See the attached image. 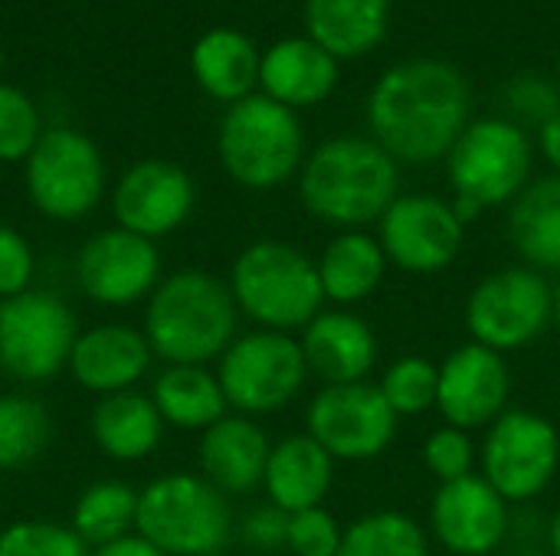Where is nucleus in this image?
I'll return each mask as SVG.
<instances>
[{"label":"nucleus","instance_id":"9b49d317","mask_svg":"<svg viewBox=\"0 0 560 556\" xmlns=\"http://www.w3.org/2000/svg\"><path fill=\"white\" fill-rule=\"evenodd\" d=\"M26 164L30 203L56 223L89 216L105 197V161L95 141L75 128H49Z\"/></svg>","mask_w":560,"mask_h":556},{"label":"nucleus","instance_id":"a211bd4d","mask_svg":"<svg viewBox=\"0 0 560 556\" xmlns=\"http://www.w3.org/2000/svg\"><path fill=\"white\" fill-rule=\"evenodd\" d=\"M194 203H197L194 177L180 164L161 157L131 164L112 190L115 226L138 233L151 242L180 229L190 220Z\"/></svg>","mask_w":560,"mask_h":556},{"label":"nucleus","instance_id":"473e14b6","mask_svg":"<svg viewBox=\"0 0 560 556\" xmlns=\"http://www.w3.org/2000/svg\"><path fill=\"white\" fill-rule=\"evenodd\" d=\"M436 383H440V364L420 354H407L384 367L377 390L384 393L397 419H417L436 410Z\"/></svg>","mask_w":560,"mask_h":556},{"label":"nucleus","instance_id":"a878e982","mask_svg":"<svg viewBox=\"0 0 560 556\" xmlns=\"http://www.w3.org/2000/svg\"><path fill=\"white\" fill-rule=\"evenodd\" d=\"M164 419L151 393L125 390L98 397L89 416V433L98 452L112 462H141L148 459L164 436Z\"/></svg>","mask_w":560,"mask_h":556},{"label":"nucleus","instance_id":"f257e3e1","mask_svg":"<svg viewBox=\"0 0 560 556\" xmlns=\"http://www.w3.org/2000/svg\"><path fill=\"white\" fill-rule=\"evenodd\" d=\"M472 111L466 75L443 59L390 66L368 95L371 138L397 164L446 161Z\"/></svg>","mask_w":560,"mask_h":556},{"label":"nucleus","instance_id":"f03ea898","mask_svg":"<svg viewBox=\"0 0 560 556\" xmlns=\"http://www.w3.org/2000/svg\"><path fill=\"white\" fill-rule=\"evenodd\" d=\"M302 206L331 229H368L400 197V164L361 134L318 144L299 170Z\"/></svg>","mask_w":560,"mask_h":556},{"label":"nucleus","instance_id":"cd10ccee","mask_svg":"<svg viewBox=\"0 0 560 556\" xmlns=\"http://www.w3.org/2000/svg\"><path fill=\"white\" fill-rule=\"evenodd\" d=\"M390 0H305L308 39L335 59H358L381 46Z\"/></svg>","mask_w":560,"mask_h":556},{"label":"nucleus","instance_id":"ea45409f","mask_svg":"<svg viewBox=\"0 0 560 556\" xmlns=\"http://www.w3.org/2000/svg\"><path fill=\"white\" fill-rule=\"evenodd\" d=\"M285 534H289V514L272 505L253 508L240 524V537L253 551H262V554L285 551Z\"/></svg>","mask_w":560,"mask_h":556},{"label":"nucleus","instance_id":"bb28decb","mask_svg":"<svg viewBox=\"0 0 560 556\" xmlns=\"http://www.w3.org/2000/svg\"><path fill=\"white\" fill-rule=\"evenodd\" d=\"M259 62L262 56L256 52L253 39L230 26L207 29L190 52L197 85L210 98L226 105H236L253 95V88L259 85Z\"/></svg>","mask_w":560,"mask_h":556},{"label":"nucleus","instance_id":"6e6552de","mask_svg":"<svg viewBox=\"0 0 560 556\" xmlns=\"http://www.w3.org/2000/svg\"><path fill=\"white\" fill-rule=\"evenodd\" d=\"M466 331L469 341L518 354L555 328V282L528 265H505L482 275L466 295Z\"/></svg>","mask_w":560,"mask_h":556},{"label":"nucleus","instance_id":"f704fd0d","mask_svg":"<svg viewBox=\"0 0 560 556\" xmlns=\"http://www.w3.org/2000/svg\"><path fill=\"white\" fill-rule=\"evenodd\" d=\"M0 556H89V547L69 524L13 521L0 531Z\"/></svg>","mask_w":560,"mask_h":556},{"label":"nucleus","instance_id":"20e7f679","mask_svg":"<svg viewBox=\"0 0 560 556\" xmlns=\"http://www.w3.org/2000/svg\"><path fill=\"white\" fill-rule=\"evenodd\" d=\"M226 285L240 318L262 331L295 334L328 308L315 259L285 239L249 242L233 259Z\"/></svg>","mask_w":560,"mask_h":556},{"label":"nucleus","instance_id":"72a5a7b5","mask_svg":"<svg viewBox=\"0 0 560 556\" xmlns=\"http://www.w3.org/2000/svg\"><path fill=\"white\" fill-rule=\"evenodd\" d=\"M423 469L436 478V485H450L479 472V446L472 433L456 426H436L420 446Z\"/></svg>","mask_w":560,"mask_h":556},{"label":"nucleus","instance_id":"6ab92c4d","mask_svg":"<svg viewBox=\"0 0 560 556\" xmlns=\"http://www.w3.org/2000/svg\"><path fill=\"white\" fill-rule=\"evenodd\" d=\"M299 344L308 374L322 380V387L368 383L381 360V338L354 308L318 311L299 331Z\"/></svg>","mask_w":560,"mask_h":556},{"label":"nucleus","instance_id":"0eeeda50","mask_svg":"<svg viewBox=\"0 0 560 556\" xmlns=\"http://www.w3.org/2000/svg\"><path fill=\"white\" fill-rule=\"evenodd\" d=\"M135 531L167 556H220L233 541V508L200 472H167L138 492Z\"/></svg>","mask_w":560,"mask_h":556},{"label":"nucleus","instance_id":"f8f14e48","mask_svg":"<svg viewBox=\"0 0 560 556\" xmlns=\"http://www.w3.org/2000/svg\"><path fill=\"white\" fill-rule=\"evenodd\" d=\"M79 324L72 308L52 295L30 288L0 301V370L23 383H46L69 367Z\"/></svg>","mask_w":560,"mask_h":556},{"label":"nucleus","instance_id":"4c0bfd02","mask_svg":"<svg viewBox=\"0 0 560 556\" xmlns=\"http://www.w3.org/2000/svg\"><path fill=\"white\" fill-rule=\"evenodd\" d=\"M505 105L515 125H545L560 115V88L541 75H518L505 88Z\"/></svg>","mask_w":560,"mask_h":556},{"label":"nucleus","instance_id":"4468645a","mask_svg":"<svg viewBox=\"0 0 560 556\" xmlns=\"http://www.w3.org/2000/svg\"><path fill=\"white\" fill-rule=\"evenodd\" d=\"M390 269L404 275H440L463 256L466 223L453 203L433 193H400L377 220L374 233Z\"/></svg>","mask_w":560,"mask_h":556},{"label":"nucleus","instance_id":"c9c22d12","mask_svg":"<svg viewBox=\"0 0 560 556\" xmlns=\"http://www.w3.org/2000/svg\"><path fill=\"white\" fill-rule=\"evenodd\" d=\"M39 138H43V125L33 98L16 85L0 82V161L3 164L26 161Z\"/></svg>","mask_w":560,"mask_h":556},{"label":"nucleus","instance_id":"ddd939ff","mask_svg":"<svg viewBox=\"0 0 560 556\" xmlns=\"http://www.w3.org/2000/svg\"><path fill=\"white\" fill-rule=\"evenodd\" d=\"M397 413L387 406L377 383L322 387L305 406V433L335 462H374L397 439Z\"/></svg>","mask_w":560,"mask_h":556},{"label":"nucleus","instance_id":"412c9836","mask_svg":"<svg viewBox=\"0 0 560 556\" xmlns=\"http://www.w3.org/2000/svg\"><path fill=\"white\" fill-rule=\"evenodd\" d=\"M269 452L272 442L256 419L226 413L220 423L200 433L197 462H200V475L230 498V495H253L256 488H262Z\"/></svg>","mask_w":560,"mask_h":556},{"label":"nucleus","instance_id":"b1692460","mask_svg":"<svg viewBox=\"0 0 560 556\" xmlns=\"http://www.w3.org/2000/svg\"><path fill=\"white\" fill-rule=\"evenodd\" d=\"M315 265H318L325 301L331 308H358L371 301L390 272L381 239L368 229L335 233L318 252Z\"/></svg>","mask_w":560,"mask_h":556},{"label":"nucleus","instance_id":"4be33fe9","mask_svg":"<svg viewBox=\"0 0 560 556\" xmlns=\"http://www.w3.org/2000/svg\"><path fill=\"white\" fill-rule=\"evenodd\" d=\"M335 478H338V462L308 433H292L272 442L262 492L272 508L285 514H299L308 508H325Z\"/></svg>","mask_w":560,"mask_h":556},{"label":"nucleus","instance_id":"49530a36","mask_svg":"<svg viewBox=\"0 0 560 556\" xmlns=\"http://www.w3.org/2000/svg\"><path fill=\"white\" fill-rule=\"evenodd\" d=\"M0 69H3V52H0Z\"/></svg>","mask_w":560,"mask_h":556},{"label":"nucleus","instance_id":"dca6fc26","mask_svg":"<svg viewBox=\"0 0 560 556\" xmlns=\"http://www.w3.org/2000/svg\"><path fill=\"white\" fill-rule=\"evenodd\" d=\"M512 505L476 472L440 485L427 508V534L450 556H492L512 537Z\"/></svg>","mask_w":560,"mask_h":556},{"label":"nucleus","instance_id":"f3484780","mask_svg":"<svg viewBox=\"0 0 560 556\" xmlns=\"http://www.w3.org/2000/svg\"><path fill=\"white\" fill-rule=\"evenodd\" d=\"M512 387L509 357L466 341L440 360L436 413L446 426L486 433L505 410H512Z\"/></svg>","mask_w":560,"mask_h":556},{"label":"nucleus","instance_id":"5701e85b","mask_svg":"<svg viewBox=\"0 0 560 556\" xmlns=\"http://www.w3.org/2000/svg\"><path fill=\"white\" fill-rule=\"evenodd\" d=\"M262 95L299 111L322 105L338 85V59L308 36L279 39L259 62Z\"/></svg>","mask_w":560,"mask_h":556},{"label":"nucleus","instance_id":"c756f323","mask_svg":"<svg viewBox=\"0 0 560 556\" xmlns=\"http://www.w3.org/2000/svg\"><path fill=\"white\" fill-rule=\"evenodd\" d=\"M427 524L417 518L384 508L345 524V541L338 556H430Z\"/></svg>","mask_w":560,"mask_h":556},{"label":"nucleus","instance_id":"e433bc0d","mask_svg":"<svg viewBox=\"0 0 560 556\" xmlns=\"http://www.w3.org/2000/svg\"><path fill=\"white\" fill-rule=\"evenodd\" d=\"M345 541V524L328 508H308L289 514L285 551L292 556H338Z\"/></svg>","mask_w":560,"mask_h":556},{"label":"nucleus","instance_id":"c03bdc74","mask_svg":"<svg viewBox=\"0 0 560 556\" xmlns=\"http://www.w3.org/2000/svg\"><path fill=\"white\" fill-rule=\"evenodd\" d=\"M555 328L560 331V275L558 282H555Z\"/></svg>","mask_w":560,"mask_h":556},{"label":"nucleus","instance_id":"7c9ffc66","mask_svg":"<svg viewBox=\"0 0 560 556\" xmlns=\"http://www.w3.org/2000/svg\"><path fill=\"white\" fill-rule=\"evenodd\" d=\"M135 521H138V492L125 482H95L79 495L69 528L92 551L131 534Z\"/></svg>","mask_w":560,"mask_h":556},{"label":"nucleus","instance_id":"2f4dec72","mask_svg":"<svg viewBox=\"0 0 560 556\" xmlns=\"http://www.w3.org/2000/svg\"><path fill=\"white\" fill-rule=\"evenodd\" d=\"M49 436L52 419L39 400L20 393L0 397V472L36 462L46 452Z\"/></svg>","mask_w":560,"mask_h":556},{"label":"nucleus","instance_id":"1a4fd4ad","mask_svg":"<svg viewBox=\"0 0 560 556\" xmlns=\"http://www.w3.org/2000/svg\"><path fill=\"white\" fill-rule=\"evenodd\" d=\"M308 364L295 334L253 328L236 334V341L217 360V380L230 403V413L259 419L292 406L305 383Z\"/></svg>","mask_w":560,"mask_h":556},{"label":"nucleus","instance_id":"aec40b11","mask_svg":"<svg viewBox=\"0 0 560 556\" xmlns=\"http://www.w3.org/2000/svg\"><path fill=\"white\" fill-rule=\"evenodd\" d=\"M151 360L154 351L141 328L108 321L79 331L66 370L82 390L95 397H112L135 390V383L148 377Z\"/></svg>","mask_w":560,"mask_h":556},{"label":"nucleus","instance_id":"7ed1b4c3","mask_svg":"<svg viewBox=\"0 0 560 556\" xmlns=\"http://www.w3.org/2000/svg\"><path fill=\"white\" fill-rule=\"evenodd\" d=\"M144 338L164 364L207 367L240 334V308L226 282L200 269H180L144 305Z\"/></svg>","mask_w":560,"mask_h":556},{"label":"nucleus","instance_id":"423d86ee","mask_svg":"<svg viewBox=\"0 0 560 556\" xmlns=\"http://www.w3.org/2000/svg\"><path fill=\"white\" fill-rule=\"evenodd\" d=\"M217 154L233 184L276 190L305 164V128L299 115L269 95H249L226 108L217 131Z\"/></svg>","mask_w":560,"mask_h":556},{"label":"nucleus","instance_id":"2eb2a0df","mask_svg":"<svg viewBox=\"0 0 560 556\" xmlns=\"http://www.w3.org/2000/svg\"><path fill=\"white\" fill-rule=\"evenodd\" d=\"M158 242L121 226L89 236L75 256L79 292L105 308H128L148 301L161 285Z\"/></svg>","mask_w":560,"mask_h":556},{"label":"nucleus","instance_id":"58836bf2","mask_svg":"<svg viewBox=\"0 0 560 556\" xmlns=\"http://www.w3.org/2000/svg\"><path fill=\"white\" fill-rule=\"evenodd\" d=\"M33 279H36V256L26 236L0 223V301L30 292Z\"/></svg>","mask_w":560,"mask_h":556},{"label":"nucleus","instance_id":"79ce46f5","mask_svg":"<svg viewBox=\"0 0 560 556\" xmlns=\"http://www.w3.org/2000/svg\"><path fill=\"white\" fill-rule=\"evenodd\" d=\"M538 151L551 164V170L560 174V115L538 128Z\"/></svg>","mask_w":560,"mask_h":556},{"label":"nucleus","instance_id":"a19ab883","mask_svg":"<svg viewBox=\"0 0 560 556\" xmlns=\"http://www.w3.org/2000/svg\"><path fill=\"white\" fill-rule=\"evenodd\" d=\"M89 556H167L164 551H158L148 537H141L138 531L112 541V544H102V547H92Z\"/></svg>","mask_w":560,"mask_h":556},{"label":"nucleus","instance_id":"39448f33","mask_svg":"<svg viewBox=\"0 0 560 556\" xmlns=\"http://www.w3.org/2000/svg\"><path fill=\"white\" fill-rule=\"evenodd\" d=\"M535 144L522 125L492 115L469 121L446 154V180L453 187V210L469 226L486 210L509 206L535 177Z\"/></svg>","mask_w":560,"mask_h":556},{"label":"nucleus","instance_id":"c85d7f7f","mask_svg":"<svg viewBox=\"0 0 560 556\" xmlns=\"http://www.w3.org/2000/svg\"><path fill=\"white\" fill-rule=\"evenodd\" d=\"M151 400L171 429L184 433H207L230 413L217 370L197 364H167L151 387Z\"/></svg>","mask_w":560,"mask_h":556},{"label":"nucleus","instance_id":"393cba45","mask_svg":"<svg viewBox=\"0 0 560 556\" xmlns=\"http://www.w3.org/2000/svg\"><path fill=\"white\" fill-rule=\"evenodd\" d=\"M505 233L522 265L560 275V174L535 177L509 203Z\"/></svg>","mask_w":560,"mask_h":556},{"label":"nucleus","instance_id":"9d476101","mask_svg":"<svg viewBox=\"0 0 560 556\" xmlns=\"http://www.w3.org/2000/svg\"><path fill=\"white\" fill-rule=\"evenodd\" d=\"M560 472L558 426L535 410H505L479 442V475L515 508L538 501Z\"/></svg>","mask_w":560,"mask_h":556},{"label":"nucleus","instance_id":"a18cd8bd","mask_svg":"<svg viewBox=\"0 0 560 556\" xmlns=\"http://www.w3.org/2000/svg\"><path fill=\"white\" fill-rule=\"evenodd\" d=\"M505 556H551V554H541V551H515V554H505Z\"/></svg>","mask_w":560,"mask_h":556},{"label":"nucleus","instance_id":"37998d69","mask_svg":"<svg viewBox=\"0 0 560 556\" xmlns=\"http://www.w3.org/2000/svg\"><path fill=\"white\" fill-rule=\"evenodd\" d=\"M548 554L560 556V508L555 511V518L548 521Z\"/></svg>","mask_w":560,"mask_h":556}]
</instances>
